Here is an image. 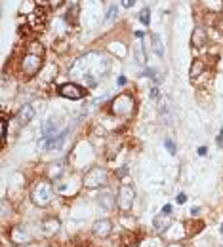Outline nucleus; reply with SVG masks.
I'll list each match as a JSON object with an SVG mask.
<instances>
[{"label": "nucleus", "instance_id": "nucleus-21", "mask_svg": "<svg viewBox=\"0 0 223 247\" xmlns=\"http://www.w3.org/2000/svg\"><path fill=\"white\" fill-rule=\"evenodd\" d=\"M164 145H166V148H168V150H170V154H175V145H174V141H170V139H166V143H164Z\"/></svg>", "mask_w": 223, "mask_h": 247}, {"label": "nucleus", "instance_id": "nucleus-9", "mask_svg": "<svg viewBox=\"0 0 223 247\" xmlns=\"http://www.w3.org/2000/svg\"><path fill=\"white\" fill-rule=\"evenodd\" d=\"M94 234L97 238H107L111 234V220H97L94 224Z\"/></svg>", "mask_w": 223, "mask_h": 247}, {"label": "nucleus", "instance_id": "nucleus-8", "mask_svg": "<svg viewBox=\"0 0 223 247\" xmlns=\"http://www.w3.org/2000/svg\"><path fill=\"white\" fill-rule=\"evenodd\" d=\"M67 133H69V131L65 129L63 133H57V135H54V137L46 139V143H44V148H46V150H54V148H59L61 145H63V141H65Z\"/></svg>", "mask_w": 223, "mask_h": 247}, {"label": "nucleus", "instance_id": "nucleus-11", "mask_svg": "<svg viewBox=\"0 0 223 247\" xmlns=\"http://www.w3.org/2000/svg\"><path fill=\"white\" fill-rule=\"evenodd\" d=\"M206 44V33L202 29H195L193 33V46L195 48H202Z\"/></svg>", "mask_w": 223, "mask_h": 247}, {"label": "nucleus", "instance_id": "nucleus-28", "mask_svg": "<svg viewBox=\"0 0 223 247\" xmlns=\"http://www.w3.org/2000/svg\"><path fill=\"white\" fill-rule=\"evenodd\" d=\"M162 213L164 215H170V213H172V205H164V207H162Z\"/></svg>", "mask_w": 223, "mask_h": 247}, {"label": "nucleus", "instance_id": "nucleus-30", "mask_svg": "<svg viewBox=\"0 0 223 247\" xmlns=\"http://www.w3.org/2000/svg\"><path fill=\"white\" fill-rule=\"evenodd\" d=\"M198 154H200V156H206V146H200L198 148Z\"/></svg>", "mask_w": 223, "mask_h": 247}, {"label": "nucleus", "instance_id": "nucleus-29", "mask_svg": "<svg viewBox=\"0 0 223 247\" xmlns=\"http://www.w3.org/2000/svg\"><path fill=\"white\" fill-rule=\"evenodd\" d=\"M116 84L118 86H124V84H126V76H120V78L116 80Z\"/></svg>", "mask_w": 223, "mask_h": 247}, {"label": "nucleus", "instance_id": "nucleus-31", "mask_svg": "<svg viewBox=\"0 0 223 247\" xmlns=\"http://www.w3.org/2000/svg\"><path fill=\"white\" fill-rule=\"evenodd\" d=\"M136 36L137 38H143V30H136Z\"/></svg>", "mask_w": 223, "mask_h": 247}, {"label": "nucleus", "instance_id": "nucleus-17", "mask_svg": "<svg viewBox=\"0 0 223 247\" xmlns=\"http://www.w3.org/2000/svg\"><path fill=\"white\" fill-rule=\"evenodd\" d=\"M44 228H48V234H54L55 230H59V220H57V219H48V220H44Z\"/></svg>", "mask_w": 223, "mask_h": 247}, {"label": "nucleus", "instance_id": "nucleus-13", "mask_svg": "<svg viewBox=\"0 0 223 247\" xmlns=\"http://www.w3.org/2000/svg\"><path fill=\"white\" fill-rule=\"evenodd\" d=\"M204 72V63L202 61H193V65H191V70H189V76L191 78H196V76H200Z\"/></svg>", "mask_w": 223, "mask_h": 247}, {"label": "nucleus", "instance_id": "nucleus-10", "mask_svg": "<svg viewBox=\"0 0 223 247\" xmlns=\"http://www.w3.org/2000/svg\"><path fill=\"white\" fill-rule=\"evenodd\" d=\"M170 224H172V217H170V215L162 213V215H158V217L154 219V230H157V232H164Z\"/></svg>", "mask_w": 223, "mask_h": 247}, {"label": "nucleus", "instance_id": "nucleus-1", "mask_svg": "<svg viewBox=\"0 0 223 247\" xmlns=\"http://www.w3.org/2000/svg\"><path fill=\"white\" fill-rule=\"evenodd\" d=\"M51 194H54V188L48 181H38L33 186V192H31V198L36 205H48L51 200Z\"/></svg>", "mask_w": 223, "mask_h": 247}, {"label": "nucleus", "instance_id": "nucleus-19", "mask_svg": "<svg viewBox=\"0 0 223 247\" xmlns=\"http://www.w3.org/2000/svg\"><path fill=\"white\" fill-rule=\"evenodd\" d=\"M149 15H151V10H149V8H143V10H141V13H139V21H141L143 25H149V23H151Z\"/></svg>", "mask_w": 223, "mask_h": 247}, {"label": "nucleus", "instance_id": "nucleus-26", "mask_svg": "<svg viewBox=\"0 0 223 247\" xmlns=\"http://www.w3.org/2000/svg\"><path fill=\"white\" fill-rule=\"evenodd\" d=\"M134 2H136V0H122V6H124V8H132Z\"/></svg>", "mask_w": 223, "mask_h": 247}, {"label": "nucleus", "instance_id": "nucleus-3", "mask_svg": "<svg viewBox=\"0 0 223 247\" xmlns=\"http://www.w3.org/2000/svg\"><path fill=\"white\" fill-rule=\"evenodd\" d=\"M111 109L118 116H130L134 112V109H136V103H134L132 95L122 93L120 97H116V99L113 101V106H111Z\"/></svg>", "mask_w": 223, "mask_h": 247}, {"label": "nucleus", "instance_id": "nucleus-6", "mask_svg": "<svg viewBox=\"0 0 223 247\" xmlns=\"http://www.w3.org/2000/svg\"><path fill=\"white\" fill-rule=\"evenodd\" d=\"M84 93H86V91L82 89L80 86L72 84V82H67V84H63V86L59 87V95L67 97V99H82Z\"/></svg>", "mask_w": 223, "mask_h": 247}, {"label": "nucleus", "instance_id": "nucleus-16", "mask_svg": "<svg viewBox=\"0 0 223 247\" xmlns=\"http://www.w3.org/2000/svg\"><path fill=\"white\" fill-rule=\"evenodd\" d=\"M31 118H33V106H23L21 112H19V122H21V126L27 124Z\"/></svg>", "mask_w": 223, "mask_h": 247}, {"label": "nucleus", "instance_id": "nucleus-23", "mask_svg": "<svg viewBox=\"0 0 223 247\" xmlns=\"http://www.w3.org/2000/svg\"><path fill=\"white\" fill-rule=\"evenodd\" d=\"M175 202H178L179 205H181V203H185V202H187V196H185V194L181 192V194H178V198H175Z\"/></svg>", "mask_w": 223, "mask_h": 247}, {"label": "nucleus", "instance_id": "nucleus-20", "mask_svg": "<svg viewBox=\"0 0 223 247\" xmlns=\"http://www.w3.org/2000/svg\"><path fill=\"white\" fill-rule=\"evenodd\" d=\"M143 50H145V46L139 44L137 46V61H139V65H145V53H143Z\"/></svg>", "mask_w": 223, "mask_h": 247}, {"label": "nucleus", "instance_id": "nucleus-5", "mask_svg": "<svg viewBox=\"0 0 223 247\" xmlns=\"http://www.w3.org/2000/svg\"><path fill=\"white\" fill-rule=\"evenodd\" d=\"M134 200H136V192H134V188L130 186V184H124V186L120 188V192H118V207H120L122 211H130L132 209V203Z\"/></svg>", "mask_w": 223, "mask_h": 247}, {"label": "nucleus", "instance_id": "nucleus-12", "mask_svg": "<svg viewBox=\"0 0 223 247\" xmlns=\"http://www.w3.org/2000/svg\"><path fill=\"white\" fill-rule=\"evenodd\" d=\"M151 42H153V51L158 55V57H162V55H164V46H162L160 36H158V34H153V36H151Z\"/></svg>", "mask_w": 223, "mask_h": 247}, {"label": "nucleus", "instance_id": "nucleus-2", "mask_svg": "<svg viewBox=\"0 0 223 247\" xmlns=\"http://www.w3.org/2000/svg\"><path fill=\"white\" fill-rule=\"evenodd\" d=\"M19 65H21V70H23L25 76H34L40 69H42V55L27 51V53L23 55V59H21Z\"/></svg>", "mask_w": 223, "mask_h": 247}, {"label": "nucleus", "instance_id": "nucleus-7", "mask_svg": "<svg viewBox=\"0 0 223 247\" xmlns=\"http://www.w3.org/2000/svg\"><path fill=\"white\" fill-rule=\"evenodd\" d=\"M44 23H46V12H44V8H36L34 12L29 15L31 29H42Z\"/></svg>", "mask_w": 223, "mask_h": 247}, {"label": "nucleus", "instance_id": "nucleus-27", "mask_svg": "<svg viewBox=\"0 0 223 247\" xmlns=\"http://www.w3.org/2000/svg\"><path fill=\"white\" fill-rule=\"evenodd\" d=\"M216 27H217V30H219V33H223V17H219V19H217Z\"/></svg>", "mask_w": 223, "mask_h": 247}, {"label": "nucleus", "instance_id": "nucleus-14", "mask_svg": "<svg viewBox=\"0 0 223 247\" xmlns=\"http://www.w3.org/2000/svg\"><path fill=\"white\" fill-rule=\"evenodd\" d=\"M55 129H57V124H55L54 120H50V122L44 126V129H42V133H44V139H50V137L57 135V133H55Z\"/></svg>", "mask_w": 223, "mask_h": 247}, {"label": "nucleus", "instance_id": "nucleus-4", "mask_svg": "<svg viewBox=\"0 0 223 247\" xmlns=\"http://www.w3.org/2000/svg\"><path fill=\"white\" fill-rule=\"evenodd\" d=\"M107 181V171L103 167H94L84 175V184L88 188H97Z\"/></svg>", "mask_w": 223, "mask_h": 247}, {"label": "nucleus", "instance_id": "nucleus-25", "mask_svg": "<svg viewBox=\"0 0 223 247\" xmlns=\"http://www.w3.org/2000/svg\"><path fill=\"white\" fill-rule=\"evenodd\" d=\"M151 97H153V99H158V97H160L158 87H153V89H151Z\"/></svg>", "mask_w": 223, "mask_h": 247}, {"label": "nucleus", "instance_id": "nucleus-18", "mask_svg": "<svg viewBox=\"0 0 223 247\" xmlns=\"http://www.w3.org/2000/svg\"><path fill=\"white\" fill-rule=\"evenodd\" d=\"M109 50L113 51V53L120 55V57H124L126 55V50H124V44H118V42H113L111 46H109Z\"/></svg>", "mask_w": 223, "mask_h": 247}, {"label": "nucleus", "instance_id": "nucleus-24", "mask_svg": "<svg viewBox=\"0 0 223 247\" xmlns=\"http://www.w3.org/2000/svg\"><path fill=\"white\" fill-rule=\"evenodd\" d=\"M46 2H48L51 8H57V6H61V4H63V0H46Z\"/></svg>", "mask_w": 223, "mask_h": 247}, {"label": "nucleus", "instance_id": "nucleus-33", "mask_svg": "<svg viewBox=\"0 0 223 247\" xmlns=\"http://www.w3.org/2000/svg\"><path fill=\"white\" fill-rule=\"evenodd\" d=\"M221 234H223V224H221Z\"/></svg>", "mask_w": 223, "mask_h": 247}, {"label": "nucleus", "instance_id": "nucleus-32", "mask_svg": "<svg viewBox=\"0 0 223 247\" xmlns=\"http://www.w3.org/2000/svg\"><path fill=\"white\" fill-rule=\"evenodd\" d=\"M168 247H181V245H178V243H174V245H168Z\"/></svg>", "mask_w": 223, "mask_h": 247}, {"label": "nucleus", "instance_id": "nucleus-22", "mask_svg": "<svg viewBox=\"0 0 223 247\" xmlns=\"http://www.w3.org/2000/svg\"><path fill=\"white\" fill-rule=\"evenodd\" d=\"M115 15H116V6H111L107 15H105V19H115Z\"/></svg>", "mask_w": 223, "mask_h": 247}, {"label": "nucleus", "instance_id": "nucleus-15", "mask_svg": "<svg viewBox=\"0 0 223 247\" xmlns=\"http://www.w3.org/2000/svg\"><path fill=\"white\" fill-rule=\"evenodd\" d=\"M12 240L15 241V243H27L29 241V236L21 232V228H13L12 230Z\"/></svg>", "mask_w": 223, "mask_h": 247}]
</instances>
